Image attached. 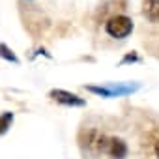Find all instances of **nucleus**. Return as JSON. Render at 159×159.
Instances as JSON below:
<instances>
[{"label": "nucleus", "mask_w": 159, "mask_h": 159, "mask_svg": "<svg viewBox=\"0 0 159 159\" xmlns=\"http://www.w3.org/2000/svg\"><path fill=\"white\" fill-rule=\"evenodd\" d=\"M142 15L150 23L159 25V0H144L142 2Z\"/></svg>", "instance_id": "nucleus-4"}, {"label": "nucleus", "mask_w": 159, "mask_h": 159, "mask_svg": "<svg viewBox=\"0 0 159 159\" xmlns=\"http://www.w3.org/2000/svg\"><path fill=\"white\" fill-rule=\"evenodd\" d=\"M105 32L114 39H124L133 32V21L127 15H114L105 23Z\"/></svg>", "instance_id": "nucleus-1"}, {"label": "nucleus", "mask_w": 159, "mask_h": 159, "mask_svg": "<svg viewBox=\"0 0 159 159\" xmlns=\"http://www.w3.org/2000/svg\"><path fill=\"white\" fill-rule=\"evenodd\" d=\"M0 56L6 58V60H10V62H15V64L19 62V60H17V56H15V54H13V52H11L4 43H0Z\"/></svg>", "instance_id": "nucleus-6"}, {"label": "nucleus", "mask_w": 159, "mask_h": 159, "mask_svg": "<svg viewBox=\"0 0 159 159\" xmlns=\"http://www.w3.org/2000/svg\"><path fill=\"white\" fill-rule=\"evenodd\" d=\"M153 152H155V155L159 157V139L155 140V146H153Z\"/></svg>", "instance_id": "nucleus-7"}, {"label": "nucleus", "mask_w": 159, "mask_h": 159, "mask_svg": "<svg viewBox=\"0 0 159 159\" xmlns=\"http://www.w3.org/2000/svg\"><path fill=\"white\" fill-rule=\"evenodd\" d=\"M49 98L60 105H67V107H84L86 101L83 98H79L71 92H66V90H51L49 92Z\"/></svg>", "instance_id": "nucleus-2"}, {"label": "nucleus", "mask_w": 159, "mask_h": 159, "mask_svg": "<svg viewBox=\"0 0 159 159\" xmlns=\"http://www.w3.org/2000/svg\"><path fill=\"white\" fill-rule=\"evenodd\" d=\"M107 153L112 159H124L127 155V144L122 139L116 137H109V144H107Z\"/></svg>", "instance_id": "nucleus-3"}, {"label": "nucleus", "mask_w": 159, "mask_h": 159, "mask_svg": "<svg viewBox=\"0 0 159 159\" xmlns=\"http://www.w3.org/2000/svg\"><path fill=\"white\" fill-rule=\"evenodd\" d=\"M11 122H13V112H2L0 114V137L4 133H8V129L11 127Z\"/></svg>", "instance_id": "nucleus-5"}]
</instances>
